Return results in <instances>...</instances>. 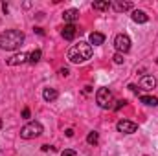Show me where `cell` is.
<instances>
[{
	"instance_id": "9",
	"label": "cell",
	"mask_w": 158,
	"mask_h": 156,
	"mask_svg": "<svg viewBox=\"0 0 158 156\" xmlns=\"http://www.w3.org/2000/svg\"><path fill=\"white\" fill-rule=\"evenodd\" d=\"M76 35H77V28H76L74 24L64 26V30H63V39L64 40H74L76 39Z\"/></svg>"
},
{
	"instance_id": "27",
	"label": "cell",
	"mask_w": 158,
	"mask_h": 156,
	"mask_svg": "<svg viewBox=\"0 0 158 156\" xmlns=\"http://www.w3.org/2000/svg\"><path fill=\"white\" fill-rule=\"evenodd\" d=\"M35 31H37L39 35H44V31H42V28H35Z\"/></svg>"
},
{
	"instance_id": "5",
	"label": "cell",
	"mask_w": 158,
	"mask_h": 156,
	"mask_svg": "<svg viewBox=\"0 0 158 156\" xmlns=\"http://www.w3.org/2000/svg\"><path fill=\"white\" fill-rule=\"evenodd\" d=\"M114 48H116V51L118 53H127L129 50H131V37L127 35V33H118L116 37H114Z\"/></svg>"
},
{
	"instance_id": "8",
	"label": "cell",
	"mask_w": 158,
	"mask_h": 156,
	"mask_svg": "<svg viewBox=\"0 0 158 156\" xmlns=\"http://www.w3.org/2000/svg\"><path fill=\"white\" fill-rule=\"evenodd\" d=\"M156 86V79L153 77V76H143V77L140 79V88H143V90H153Z\"/></svg>"
},
{
	"instance_id": "17",
	"label": "cell",
	"mask_w": 158,
	"mask_h": 156,
	"mask_svg": "<svg viewBox=\"0 0 158 156\" xmlns=\"http://www.w3.org/2000/svg\"><path fill=\"white\" fill-rule=\"evenodd\" d=\"M40 57H42V51L40 50H33L31 53H28V63L30 64H37L40 61Z\"/></svg>"
},
{
	"instance_id": "4",
	"label": "cell",
	"mask_w": 158,
	"mask_h": 156,
	"mask_svg": "<svg viewBox=\"0 0 158 156\" xmlns=\"http://www.w3.org/2000/svg\"><path fill=\"white\" fill-rule=\"evenodd\" d=\"M96 103H98L101 109H112V103H114V96H112V92H110L107 86L99 88V90L96 92Z\"/></svg>"
},
{
	"instance_id": "22",
	"label": "cell",
	"mask_w": 158,
	"mask_h": 156,
	"mask_svg": "<svg viewBox=\"0 0 158 156\" xmlns=\"http://www.w3.org/2000/svg\"><path fill=\"white\" fill-rule=\"evenodd\" d=\"M59 74H61L63 77H66V76H68L70 72H68V68H61V70H59Z\"/></svg>"
},
{
	"instance_id": "16",
	"label": "cell",
	"mask_w": 158,
	"mask_h": 156,
	"mask_svg": "<svg viewBox=\"0 0 158 156\" xmlns=\"http://www.w3.org/2000/svg\"><path fill=\"white\" fill-rule=\"evenodd\" d=\"M140 101L147 107H156L158 105V97H155V96H140Z\"/></svg>"
},
{
	"instance_id": "14",
	"label": "cell",
	"mask_w": 158,
	"mask_h": 156,
	"mask_svg": "<svg viewBox=\"0 0 158 156\" xmlns=\"http://www.w3.org/2000/svg\"><path fill=\"white\" fill-rule=\"evenodd\" d=\"M88 40H90V46H92V44H94V46H99V44L105 42V35L99 33V31H94V33H90Z\"/></svg>"
},
{
	"instance_id": "23",
	"label": "cell",
	"mask_w": 158,
	"mask_h": 156,
	"mask_svg": "<svg viewBox=\"0 0 158 156\" xmlns=\"http://www.w3.org/2000/svg\"><path fill=\"white\" fill-rule=\"evenodd\" d=\"M42 151H55V147H52V145H42Z\"/></svg>"
},
{
	"instance_id": "3",
	"label": "cell",
	"mask_w": 158,
	"mask_h": 156,
	"mask_svg": "<svg viewBox=\"0 0 158 156\" xmlns=\"http://www.w3.org/2000/svg\"><path fill=\"white\" fill-rule=\"evenodd\" d=\"M42 125H40L39 121H30L28 125H24L22 129H20V138H24V140H31V138H39L40 134H42Z\"/></svg>"
},
{
	"instance_id": "10",
	"label": "cell",
	"mask_w": 158,
	"mask_h": 156,
	"mask_svg": "<svg viewBox=\"0 0 158 156\" xmlns=\"http://www.w3.org/2000/svg\"><path fill=\"white\" fill-rule=\"evenodd\" d=\"M110 7H114V11H118V13H123V11H129V9H132V2L116 0V2H112V6H110Z\"/></svg>"
},
{
	"instance_id": "6",
	"label": "cell",
	"mask_w": 158,
	"mask_h": 156,
	"mask_svg": "<svg viewBox=\"0 0 158 156\" xmlns=\"http://www.w3.org/2000/svg\"><path fill=\"white\" fill-rule=\"evenodd\" d=\"M116 129L121 134H134L138 130V125L134 121H129V119H119L118 123H116Z\"/></svg>"
},
{
	"instance_id": "24",
	"label": "cell",
	"mask_w": 158,
	"mask_h": 156,
	"mask_svg": "<svg viewBox=\"0 0 158 156\" xmlns=\"http://www.w3.org/2000/svg\"><path fill=\"white\" fill-rule=\"evenodd\" d=\"M22 117H30V109H24L22 110Z\"/></svg>"
},
{
	"instance_id": "7",
	"label": "cell",
	"mask_w": 158,
	"mask_h": 156,
	"mask_svg": "<svg viewBox=\"0 0 158 156\" xmlns=\"http://www.w3.org/2000/svg\"><path fill=\"white\" fill-rule=\"evenodd\" d=\"M131 18H132L136 24H145V22L149 20V15H147L145 11H142V9H134L132 15H131Z\"/></svg>"
},
{
	"instance_id": "13",
	"label": "cell",
	"mask_w": 158,
	"mask_h": 156,
	"mask_svg": "<svg viewBox=\"0 0 158 156\" xmlns=\"http://www.w3.org/2000/svg\"><path fill=\"white\" fill-rule=\"evenodd\" d=\"M63 18H64V22H76L79 18V11L77 9H66L64 13H63Z\"/></svg>"
},
{
	"instance_id": "26",
	"label": "cell",
	"mask_w": 158,
	"mask_h": 156,
	"mask_svg": "<svg viewBox=\"0 0 158 156\" xmlns=\"http://www.w3.org/2000/svg\"><path fill=\"white\" fill-rule=\"evenodd\" d=\"M66 136H68V138H72V136H74V130H72V129H68V130H66Z\"/></svg>"
},
{
	"instance_id": "15",
	"label": "cell",
	"mask_w": 158,
	"mask_h": 156,
	"mask_svg": "<svg viewBox=\"0 0 158 156\" xmlns=\"http://www.w3.org/2000/svg\"><path fill=\"white\" fill-rule=\"evenodd\" d=\"M110 6H112V2H109V0H96L92 4V7L96 11H107V9H110Z\"/></svg>"
},
{
	"instance_id": "29",
	"label": "cell",
	"mask_w": 158,
	"mask_h": 156,
	"mask_svg": "<svg viewBox=\"0 0 158 156\" xmlns=\"http://www.w3.org/2000/svg\"><path fill=\"white\" fill-rule=\"evenodd\" d=\"M143 156H145V154H143Z\"/></svg>"
},
{
	"instance_id": "1",
	"label": "cell",
	"mask_w": 158,
	"mask_h": 156,
	"mask_svg": "<svg viewBox=\"0 0 158 156\" xmlns=\"http://www.w3.org/2000/svg\"><path fill=\"white\" fill-rule=\"evenodd\" d=\"M22 42H24V33L19 30H6L0 33V50L13 51V50H19Z\"/></svg>"
},
{
	"instance_id": "11",
	"label": "cell",
	"mask_w": 158,
	"mask_h": 156,
	"mask_svg": "<svg viewBox=\"0 0 158 156\" xmlns=\"http://www.w3.org/2000/svg\"><path fill=\"white\" fill-rule=\"evenodd\" d=\"M22 63H28V53H19V55H13L11 59H7L9 66H17V64H22Z\"/></svg>"
},
{
	"instance_id": "2",
	"label": "cell",
	"mask_w": 158,
	"mask_h": 156,
	"mask_svg": "<svg viewBox=\"0 0 158 156\" xmlns=\"http://www.w3.org/2000/svg\"><path fill=\"white\" fill-rule=\"evenodd\" d=\"M92 57V46L90 42H85V40H79L77 44H74L70 50H68V61L70 63H85Z\"/></svg>"
},
{
	"instance_id": "25",
	"label": "cell",
	"mask_w": 158,
	"mask_h": 156,
	"mask_svg": "<svg viewBox=\"0 0 158 156\" xmlns=\"http://www.w3.org/2000/svg\"><path fill=\"white\" fill-rule=\"evenodd\" d=\"M129 88H131V92H134V94H138V88H136L134 84H129Z\"/></svg>"
},
{
	"instance_id": "20",
	"label": "cell",
	"mask_w": 158,
	"mask_h": 156,
	"mask_svg": "<svg viewBox=\"0 0 158 156\" xmlns=\"http://www.w3.org/2000/svg\"><path fill=\"white\" fill-rule=\"evenodd\" d=\"M61 156H77V153H76L74 149H64V151L61 153Z\"/></svg>"
},
{
	"instance_id": "28",
	"label": "cell",
	"mask_w": 158,
	"mask_h": 156,
	"mask_svg": "<svg viewBox=\"0 0 158 156\" xmlns=\"http://www.w3.org/2000/svg\"><path fill=\"white\" fill-rule=\"evenodd\" d=\"M156 64H158V59H156Z\"/></svg>"
},
{
	"instance_id": "12",
	"label": "cell",
	"mask_w": 158,
	"mask_h": 156,
	"mask_svg": "<svg viewBox=\"0 0 158 156\" xmlns=\"http://www.w3.org/2000/svg\"><path fill=\"white\" fill-rule=\"evenodd\" d=\"M57 96H59V94H57V90H55V88H50V86H48V88H44V90H42V97H44V101H48V103L55 101V99H57Z\"/></svg>"
},
{
	"instance_id": "18",
	"label": "cell",
	"mask_w": 158,
	"mask_h": 156,
	"mask_svg": "<svg viewBox=\"0 0 158 156\" xmlns=\"http://www.w3.org/2000/svg\"><path fill=\"white\" fill-rule=\"evenodd\" d=\"M98 142H99V134H98L96 130L88 132V136H86V143H88V145H96Z\"/></svg>"
},
{
	"instance_id": "21",
	"label": "cell",
	"mask_w": 158,
	"mask_h": 156,
	"mask_svg": "<svg viewBox=\"0 0 158 156\" xmlns=\"http://www.w3.org/2000/svg\"><path fill=\"white\" fill-rule=\"evenodd\" d=\"M127 105V101L125 99H119V101H116V105H114V110H119L121 107H125Z\"/></svg>"
},
{
	"instance_id": "19",
	"label": "cell",
	"mask_w": 158,
	"mask_h": 156,
	"mask_svg": "<svg viewBox=\"0 0 158 156\" xmlns=\"http://www.w3.org/2000/svg\"><path fill=\"white\" fill-rule=\"evenodd\" d=\"M112 61H114V64H123V61H125V59H123V55H121V53H116V55L112 57Z\"/></svg>"
}]
</instances>
